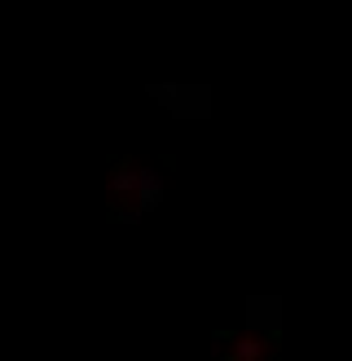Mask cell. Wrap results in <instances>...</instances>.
Segmentation results:
<instances>
[{"label":"cell","instance_id":"1","mask_svg":"<svg viewBox=\"0 0 352 361\" xmlns=\"http://www.w3.org/2000/svg\"><path fill=\"white\" fill-rule=\"evenodd\" d=\"M123 194H137V164H123L111 176V198H123Z\"/></svg>","mask_w":352,"mask_h":361}]
</instances>
